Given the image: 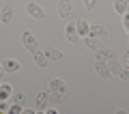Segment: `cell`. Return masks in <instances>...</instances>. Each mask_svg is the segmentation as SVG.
Wrapping results in <instances>:
<instances>
[{"instance_id":"1","label":"cell","mask_w":129,"mask_h":114,"mask_svg":"<svg viewBox=\"0 0 129 114\" xmlns=\"http://www.w3.org/2000/svg\"><path fill=\"white\" fill-rule=\"evenodd\" d=\"M108 67H110V71L114 73V75H118L120 80H129V71L123 67V63H118V60L114 58V56L108 60Z\"/></svg>"},{"instance_id":"2","label":"cell","mask_w":129,"mask_h":114,"mask_svg":"<svg viewBox=\"0 0 129 114\" xmlns=\"http://www.w3.org/2000/svg\"><path fill=\"white\" fill-rule=\"evenodd\" d=\"M22 45L26 47L28 52H32V54H35V52L39 50V43H37V39H35V35H32V32H28V30H24L22 32Z\"/></svg>"},{"instance_id":"3","label":"cell","mask_w":129,"mask_h":114,"mask_svg":"<svg viewBox=\"0 0 129 114\" xmlns=\"http://www.w3.org/2000/svg\"><path fill=\"white\" fill-rule=\"evenodd\" d=\"M64 35H67V41L69 43H78L80 32H78V22H75V19H69V24L64 28Z\"/></svg>"},{"instance_id":"4","label":"cell","mask_w":129,"mask_h":114,"mask_svg":"<svg viewBox=\"0 0 129 114\" xmlns=\"http://www.w3.org/2000/svg\"><path fill=\"white\" fill-rule=\"evenodd\" d=\"M95 73L97 75H101V78H112V71H110V67H108V60H103V58H97L95 60Z\"/></svg>"},{"instance_id":"5","label":"cell","mask_w":129,"mask_h":114,"mask_svg":"<svg viewBox=\"0 0 129 114\" xmlns=\"http://www.w3.org/2000/svg\"><path fill=\"white\" fill-rule=\"evenodd\" d=\"M26 13L30 15V17H35V19H43V17H45V11H43L41 7L37 5V2H30V5H26Z\"/></svg>"},{"instance_id":"6","label":"cell","mask_w":129,"mask_h":114,"mask_svg":"<svg viewBox=\"0 0 129 114\" xmlns=\"http://www.w3.org/2000/svg\"><path fill=\"white\" fill-rule=\"evenodd\" d=\"M35 103H37V110L45 112V110L50 108V93H39V95L35 97Z\"/></svg>"},{"instance_id":"7","label":"cell","mask_w":129,"mask_h":114,"mask_svg":"<svg viewBox=\"0 0 129 114\" xmlns=\"http://www.w3.org/2000/svg\"><path fill=\"white\" fill-rule=\"evenodd\" d=\"M19 60L17 58H7V60H2V69H5V73H17L19 71Z\"/></svg>"},{"instance_id":"8","label":"cell","mask_w":129,"mask_h":114,"mask_svg":"<svg viewBox=\"0 0 129 114\" xmlns=\"http://www.w3.org/2000/svg\"><path fill=\"white\" fill-rule=\"evenodd\" d=\"M35 65H37V67H41V69H47V65H50V58H47V54L45 52H41V50H37L35 52Z\"/></svg>"},{"instance_id":"9","label":"cell","mask_w":129,"mask_h":114,"mask_svg":"<svg viewBox=\"0 0 129 114\" xmlns=\"http://www.w3.org/2000/svg\"><path fill=\"white\" fill-rule=\"evenodd\" d=\"M58 17L71 19V2H69V0H62V2L58 5Z\"/></svg>"},{"instance_id":"10","label":"cell","mask_w":129,"mask_h":114,"mask_svg":"<svg viewBox=\"0 0 129 114\" xmlns=\"http://www.w3.org/2000/svg\"><path fill=\"white\" fill-rule=\"evenodd\" d=\"M50 91H56V93H62V95H67V84H64V80H60V78L50 80Z\"/></svg>"},{"instance_id":"11","label":"cell","mask_w":129,"mask_h":114,"mask_svg":"<svg viewBox=\"0 0 129 114\" xmlns=\"http://www.w3.org/2000/svg\"><path fill=\"white\" fill-rule=\"evenodd\" d=\"M84 41H86V45L90 47V50H95V52L103 50V43L99 41V37H92V35H88V37H84Z\"/></svg>"},{"instance_id":"12","label":"cell","mask_w":129,"mask_h":114,"mask_svg":"<svg viewBox=\"0 0 129 114\" xmlns=\"http://www.w3.org/2000/svg\"><path fill=\"white\" fill-rule=\"evenodd\" d=\"M90 35L92 37H108V28L103 24H92L90 26Z\"/></svg>"},{"instance_id":"13","label":"cell","mask_w":129,"mask_h":114,"mask_svg":"<svg viewBox=\"0 0 129 114\" xmlns=\"http://www.w3.org/2000/svg\"><path fill=\"white\" fill-rule=\"evenodd\" d=\"M78 32H80V37H88L90 35V24L86 19H78Z\"/></svg>"},{"instance_id":"14","label":"cell","mask_w":129,"mask_h":114,"mask_svg":"<svg viewBox=\"0 0 129 114\" xmlns=\"http://www.w3.org/2000/svg\"><path fill=\"white\" fill-rule=\"evenodd\" d=\"M45 54H47V58H50V60H60V58H62V52L56 50V47H52V45L45 47Z\"/></svg>"},{"instance_id":"15","label":"cell","mask_w":129,"mask_h":114,"mask_svg":"<svg viewBox=\"0 0 129 114\" xmlns=\"http://www.w3.org/2000/svg\"><path fill=\"white\" fill-rule=\"evenodd\" d=\"M64 99H67V95H62V93H56V91L50 93V105H58V103H62Z\"/></svg>"},{"instance_id":"16","label":"cell","mask_w":129,"mask_h":114,"mask_svg":"<svg viewBox=\"0 0 129 114\" xmlns=\"http://www.w3.org/2000/svg\"><path fill=\"white\" fill-rule=\"evenodd\" d=\"M11 95H13V86L7 84V82H2L0 84V99H9Z\"/></svg>"},{"instance_id":"17","label":"cell","mask_w":129,"mask_h":114,"mask_svg":"<svg viewBox=\"0 0 129 114\" xmlns=\"http://www.w3.org/2000/svg\"><path fill=\"white\" fill-rule=\"evenodd\" d=\"M11 19H13V9H11V7H5V9L0 11V22H2V24H9Z\"/></svg>"},{"instance_id":"18","label":"cell","mask_w":129,"mask_h":114,"mask_svg":"<svg viewBox=\"0 0 129 114\" xmlns=\"http://www.w3.org/2000/svg\"><path fill=\"white\" fill-rule=\"evenodd\" d=\"M127 9H129V0H114V11L116 13L123 15Z\"/></svg>"},{"instance_id":"19","label":"cell","mask_w":129,"mask_h":114,"mask_svg":"<svg viewBox=\"0 0 129 114\" xmlns=\"http://www.w3.org/2000/svg\"><path fill=\"white\" fill-rule=\"evenodd\" d=\"M9 112L11 114H19V112H24V108H22V103H13V105H9Z\"/></svg>"},{"instance_id":"20","label":"cell","mask_w":129,"mask_h":114,"mask_svg":"<svg viewBox=\"0 0 129 114\" xmlns=\"http://www.w3.org/2000/svg\"><path fill=\"white\" fill-rule=\"evenodd\" d=\"M123 26H125V30H127V35H129V9L123 13Z\"/></svg>"},{"instance_id":"21","label":"cell","mask_w":129,"mask_h":114,"mask_svg":"<svg viewBox=\"0 0 129 114\" xmlns=\"http://www.w3.org/2000/svg\"><path fill=\"white\" fill-rule=\"evenodd\" d=\"M84 7H86L88 11H95V7H97V0H84Z\"/></svg>"},{"instance_id":"22","label":"cell","mask_w":129,"mask_h":114,"mask_svg":"<svg viewBox=\"0 0 129 114\" xmlns=\"http://www.w3.org/2000/svg\"><path fill=\"white\" fill-rule=\"evenodd\" d=\"M0 112H9V99H0Z\"/></svg>"},{"instance_id":"23","label":"cell","mask_w":129,"mask_h":114,"mask_svg":"<svg viewBox=\"0 0 129 114\" xmlns=\"http://www.w3.org/2000/svg\"><path fill=\"white\" fill-rule=\"evenodd\" d=\"M13 99H15V103H24V95H22V93H15Z\"/></svg>"},{"instance_id":"24","label":"cell","mask_w":129,"mask_h":114,"mask_svg":"<svg viewBox=\"0 0 129 114\" xmlns=\"http://www.w3.org/2000/svg\"><path fill=\"white\" fill-rule=\"evenodd\" d=\"M125 65L129 67V50H127V54H125Z\"/></svg>"},{"instance_id":"25","label":"cell","mask_w":129,"mask_h":114,"mask_svg":"<svg viewBox=\"0 0 129 114\" xmlns=\"http://www.w3.org/2000/svg\"><path fill=\"white\" fill-rule=\"evenodd\" d=\"M2 73H5V69H2V63H0V78H2Z\"/></svg>"},{"instance_id":"26","label":"cell","mask_w":129,"mask_h":114,"mask_svg":"<svg viewBox=\"0 0 129 114\" xmlns=\"http://www.w3.org/2000/svg\"><path fill=\"white\" fill-rule=\"evenodd\" d=\"M0 84H2V82H0Z\"/></svg>"}]
</instances>
